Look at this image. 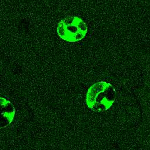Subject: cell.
Listing matches in <instances>:
<instances>
[{"label":"cell","mask_w":150,"mask_h":150,"mask_svg":"<svg viewBox=\"0 0 150 150\" xmlns=\"http://www.w3.org/2000/svg\"><path fill=\"white\" fill-rule=\"evenodd\" d=\"M116 91L114 86L105 81L97 82L90 87L86 94V104L91 110L104 112L114 104Z\"/></svg>","instance_id":"6da1fadb"},{"label":"cell","mask_w":150,"mask_h":150,"mask_svg":"<svg viewBox=\"0 0 150 150\" xmlns=\"http://www.w3.org/2000/svg\"><path fill=\"white\" fill-rule=\"evenodd\" d=\"M87 31L86 23L77 16H67L59 21L57 26L59 36L69 42L81 40L86 36Z\"/></svg>","instance_id":"7a4b0ae2"},{"label":"cell","mask_w":150,"mask_h":150,"mask_svg":"<svg viewBox=\"0 0 150 150\" xmlns=\"http://www.w3.org/2000/svg\"><path fill=\"white\" fill-rule=\"evenodd\" d=\"M1 128L6 127L12 122L15 117V110L12 103L3 97L1 98Z\"/></svg>","instance_id":"3957f363"}]
</instances>
